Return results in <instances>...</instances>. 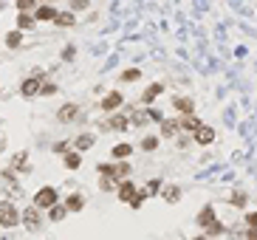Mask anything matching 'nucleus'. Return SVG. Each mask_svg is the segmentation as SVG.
<instances>
[{
  "label": "nucleus",
  "mask_w": 257,
  "mask_h": 240,
  "mask_svg": "<svg viewBox=\"0 0 257 240\" xmlns=\"http://www.w3.org/2000/svg\"><path fill=\"white\" fill-rule=\"evenodd\" d=\"M40 88H43V80H40V77H26V80L20 82V96L34 99V96H40Z\"/></svg>",
  "instance_id": "423d86ee"
},
{
  "label": "nucleus",
  "mask_w": 257,
  "mask_h": 240,
  "mask_svg": "<svg viewBox=\"0 0 257 240\" xmlns=\"http://www.w3.org/2000/svg\"><path fill=\"white\" fill-rule=\"evenodd\" d=\"M20 217H23V226L29 229V232H40V229H43V223H45L43 212H40V209H37L34 204L29 206V209H23Z\"/></svg>",
  "instance_id": "7ed1b4c3"
},
{
  "label": "nucleus",
  "mask_w": 257,
  "mask_h": 240,
  "mask_svg": "<svg viewBox=\"0 0 257 240\" xmlns=\"http://www.w3.org/2000/svg\"><path fill=\"white\" fill-rule=\"evenodd\" d=\"M6 6H9V0H0V12H3V9H6Z\"/></svg>",
  "instance_id": "a18cd8bd"
},
{
  "label": "nucleus",
  "mask_w": 257,
  "mask_h": 240,
  "mask_svg": "<svg viewBox=\"0 0 257 240\" xmlns=\"http://www.w3.org/2000/svg\"><path fill=\"white\" fill-rule=\"evenodd\" d=\"M105 125H108V130L124 133V130H130V116H127V113H119V110H116V113L108 116V122H105Z\"/></svg>",
  "instance_id": "6e6552de"
},
{
  "label": "nucleus",
  "mask_w": 257,
  "mask_h": 240,
  "mask_svg": "<svg viewBox=\"0 0 257 240\" xmlns=\"http://www.w3.org/2000/svg\"><path fill=\"white\" fill-rule=\"evenodd\" d=\"M139 80H142V71L139 68H127L119 74V82H127V85H130V82H139Z\"/></svg>",
  "instance_id": "473e14b6"
},
{
  "label": "nucleus",
  "mask_w": 257,
  "mask_h": 240,
  "mask_svg": "<svg viewBox=\"0 0 257 240\" xmlns=\"http://www.w3.org/2000/svg\"><path fill=\"white\" fill-rule=\"evenodd\" d=\"M142 189L147 192V198H158V195H161V189H164V181H161V178H150Z\"/></svg>",
  "instance_id": "b1692460"
},
{
  "label": "nucleus",
  "mask_w": 257,
  "mask_h": 240,
  "mask_svg": "<svg viewBox=\"0 0 257 240\" xmlns=\"http://www.w3.org/2000/svg\"><path fill=\"white\" fill-rule=\"evenodd\" d=\"M190 240H209V238H206V235L201 232V235H195V238H190Z\"/></svg>",
  "instance_id": "c03bdc74"
},
{
  "label": "nucleus",
  "mask_w": 257,
  "mask_h": 240,
  "mask_svg": "<svg viewBox=\"0 0 257 240\" xmlns=\"http://www.w3.org/2000/svg\"><path fill=\"white\" fill-rule=\"evenodd\" d=\"M229 204L235 206V209H246V206H249V195L243 192V189H235V192L229 195Z\"/></svg>",
  "instance_id": "bb28decb"
},
{
  "label": "nucleus",
  "mask_w": 257,
  "mask_h": 240,
  "mask_svg": "<svg viewBox=\"0 0 257 240\" xmlns=\"http://www.w3.org/2000/svg\"><path fill=\"white\" fill-rule=\"evenodd\" d=\"M172 107H175V113L178 116H192L195 113V102H192L190 96H175V99H172Z\"/></svg>",
  "instance_id": "2eb2a0df"
},
{
  "label": "nucleus",
  "mask_w": 257,
  "mask_h": 240,
  "mask_svg": "<svg viewBox=\"0 0 257 240\" xmlns=\"http://www.w3.org/2000/svg\"><path fill=\"white\" fill-rule=\"evenodd\" d=\"M144 201H147V192H144V189H139V192L133 195V201H130V204H127V206H130V209H136V212H139V209H142V206H144Z\"/></svg>",
  "instance_id": "72a5a7b5"
},
{
  "label": "nucleus",
  "mask_w": 257,
  "mask_h": 240,
  "mask_svg": "<svg viewBox=\"0 0 257 240\" xmlns=\"http://www.w3.org/2000/svg\"><path fill=\"white\" fill-rule=\"evenodd\" d=\"M133 144H127V141H122V144H116V147L111 150V161H127L130 156H133Z\"/></svg>",
  "instance_id": "6ab92c4d"
},
{
  "label": "nucleus",
  "mask_w": 257,
  "mask_h": 240,
  "mask_svg": "<svg viewBox=\"0 0 257 240\" xmlns=\"http://www.w3.org/2000/svg\"><path fill=\"white\" fill-rule=\"evenodd\" d=\"M136 192H139V187H136L133 178H124V181H119V187H116V198H119L122 204H130Z\"/></svg>",
  "instance_id": "39448f33"
},
{
  "label": "nucleus",
  "mask_w": 257,
  "mask_h": 240,
  "mask_svg": "<svg viewBox=\"0 0 257 240\" xmlns=\"http://www.w3.org/2000/svg\"><path fill=\"white\" fill-rule=\"evenodd\" d=\"M158 144H161V138H158V136H144L142 141H139V150H144V153H156Z\"/></svg>",
  "instance_id": "cd10ccee"
},
{
  "label": "nucleus",
  "mask_w": 257,
  "mask_h": 240,
  "mask_svg": "<svg viewBox=\"0 0 257 240\" xmlns=\"http://www.w3.org/2000/svg\"><path fill=\"white\" fill-rule=\"evenodd\" d=\"M226 232H229V226H226L224 220H215V223H209V226L203 229V235L209 240H215V238H224Z\"/></svg>",
  "instance_id": "5701e85b"
},
{
  "label": "nucleus",
  "mask_w": 257,
  "mask_h": 240,
  "mask_svg": "<svg viewBox=\"0 0 257 240\" xmlns=\"http://www.w3.org/2000/svg\"><path fill=\"white\" fill-rule=\"evenodd\" d=\"M215 220H218V215H215V206H212V204H203L201 209H198L195 223H198V226H201V232H203V229L209 226V223H215Z\"/></svg>",
  "instance_id": "f8f14e48"
},
{
  "label": "nucleus",
  "mask_w": 257,
  "mask_h": 240,
  "mask_svg": "<svg viewBox=\"0 0 257 240\" xmlns=\"http://www.w3.org/2000/svg\"><path fill=\"white\" fill-rule=\"evenodd\" d=\"M122 105H124V93H122V91H111V93H105V99L99 102V107H102V110H105L108 116H111V113H116Z\"/></svg>",
  "instance_id": "20e7f679"
},
{
  "label": "nucleus",
  "mask_w": 257,
  "mask_h": 240,
  "mask_svg": "<svg viewBox=\"0 0 257 240\" xmlns=\"http://www.w3.org/2000/svg\"><path fill=\"white\" fill-rule=\"evenodd\" d=\"M65 3H68V0H65Z\"/></svg>",
  "instance_id": "09e8293b"
},
{
  "label": "nucleus",
  "mask_w": 257,
  "mask_h": 240,
  "mask_svg": "<svg viewBox=\"0 0 257 240\" xmlns=\"http://www.w3.org/2000/svg\"><path fill=\"white\" fill-rule=\"evenodd\" d=\"M181 195H184V189H181L178 184H164V189H161V198H164V204H178Z\"/></svg>",
  "instance_id": "dca6fc26"
},
{
  "label": "nucleus",
  "mask_w": 257,
  "mask_h": 240,
  "mask_svg": "<svg viewBox=\"0 0 257 240\" xmlns=\"http://www.w3.org/2000/svg\"><path fill=\"white\" fill-rule=\"evenodd\" d=\"M147 116H150V119H153V122H158V125H161V122H164V113H161V110H158V107H153V105H150V107H147Z\"/></svg>",
  "instance_id": "ea45409f"
},
{
  "label": "nucleus",
  "mask_w": 257,
  "mask_h": 240,
  "mask_svg": "<svg viewBox=\"0 0 257 240\" xmlns=\"http://www.w3.org/2000/svg\"><path fill=\"white\" fill-rule=\"evenodd\" d=\"M77 119H79V105H74V102L62 105V107L57 110V122H59V125H71V122H77Z\"/></svg>",
  "instance_id": "1a4fd4ad"
},
{
  "label": "nucleus",
  "mask_w": 257,
  "mask_h": 240,
  "mask_svg": "<svg viewBox=\"0 0 257 240\" xmlns=\"http://www.w3.org/2000/svg\"><path fill=\"white\" fill-rule=\"evenodd\" d=\"M246 240H257V229H246V235H243Z\"/></svg>",
  "instance_id": "37998d69"
},
{
  "label": "nucleus",
  "mask_w": 257,
  "mask_h": 240,
  "mask_svg": "<svg viewBox=\"0 0 257 240\" xmlns=\"http://www.w3.org/2000/svg\"><path fill=\"white\" fill-rule=\"evenodd\" d=\"M57 204H59V192H57V187H51V184H45V187H40V189L34 192V206H37L40 212H48V209Z\"/></svg>",
  "instance_id": "f257e3e1"
},
{
  "label": "nucleus",
  "mask_w": 257,
  "mask_h": 240,
  "mask_svg": "<svg viewBox=\"0 0 257 240\" xmlns=\"http://www.w3.org/2000/svg\"><path fill=\"white\" fill-rule=\"evenodd\" d=\"M74 57H77V46H65L59 51V59H62V62H71Z\"/></svg>",
  "instance_id": "e433bc0d"
},
{
  "label": "nucleus",
  "mask_w": 257,
  "mask_h": 240,
  "mask_svg": "<svg viewBox=\"0 0 257 240\" xmlns=\"http://www.w3.org/2000/svg\"><path fill=\"white\" fill-rule=\"evenodd\" d=\"M31 14H34V20H37V23H54L57 9L51 6V3H40V6H37Z\"/></svg>",
  "instance_id": "9b49d317"
},
{
  "label": "nucleus",
  "mask_w": 257,
  "mask_h": 240,
  "mask_svg": "<svg viewBox=\"0 0 257 240\" xmlns=\"http://www.w3.org/2000/svg\"><path fill=\"white\" fill-rule=\"evenodd\" d=\"M192 141H195V144H201V147H209V144L215 141V127L201 125L195 133H192Z\"/></svg>",
  "instance_id": "9d476101"
},
{
  "label": "nucleus",
  "mask_w": 257,
  "mask_h": 240,
  "mask_svg": "<svg viewBox=\"0 0 257 240\" xmlns=\"http://www.w3.org/2000/svg\"><path fill=\"white\" fill-rule=\"evenodd\" d=\"M113 167H116V181H124V178H130V172H133V167H130V161H113Z\"/></svg>",
  "instance_id": "a878e982"
},
{
  "label": "nucleus",
  "mask_w": 257,
  "mask_h": 240,
  "mask_svg": "<svg viewBox=\"0 0 257 240\" xmlns=\"http://www.w3.org/2000/svg\"><path fill=\"white\" fill-rule=\"evenodd\" d=\"M11 170H14V172L20 170L23 175H29V172H31V167H29V153H26V150L11 156Z\"/></svg>",
  "instance_id": "a211bd4d"
},
{
  "label": "nucleus",
  "mask_w": 257,
  "mask_h": 240,
  "mask_svg": "<svg viewBox=\"0 0 257 240\" xmlns=\"http://www.w3.org/2000/svg\"><path fill=\"white\" fill-rule=\"evenodd\" d=\"M62 206H65L68 212H82V209H85V195H82V192H71L65 201H62Z\"/></svg>",
  "instance_id": "f3484780"
},
{
  "label": "nucleus",
  "mask_w": 257,
  "mask_h": 240,
  "mask_svg": "<svg viewBox=\"0 0 257 240\" xmlns=\"http://www.w3.org/2000/svg\"><path fill=\"white\" fill-rule=\"evenodd\" d=\"M23 217H20V209L11 204V201H0V226L3 229H14L20 226Z\"/></svg>",
  "instance_id": "f03ea898"
},
{
  "label": "nucleus",
  "mask_w": 257,
  "mask_h": 240,
  "mask_svg": "<svg viewBox=\"0 0 257 240\" xmlns=\"http://www.w3.org/2000/svg\"><path fill=\"white\" fill-rule=\"evenodd\" d=\"M93 144H96V136H93V133H88V130H85V133H79V136L71 141V147L77 150V153H85V150H90Z\"/></svg>",
  "instance_id": "4468645a"
},
{
  "label": "nucleus",
  "mask_w": 257,
  "mask_h": 240,
  "mask_svg": "<svg viewBox=\"0 0 257 240\" xmlns=\"http://www.w3.org/2000/svg\"><path fill=\"white\" fill-rule=\"evenodd\" d=\"M14 6H17V12H29L31 14L37 9V0H14Z\"/></svg>",
  "instance_id": "c9c22d12"
},
{
  "label": "nucleus",
  "mask_w": 257,
  "mask_h": 240,
  "mask_svg": "<svg viewBox=\"0 0 257 240\" xmlns=\"http://www.w3.org/2000/svg\"><path fill=\"white\" fill-rule=\"evenodd\" d=\"M34 26H37L34 14H29V12H20V14H17V31H31Z\"/></svg>",
  "instance_id": "393cba45"
},
{
  "label": "nucleus",
  "mask_w": 257,
  "mask_h": 240,
  "mask_svg": "<svg viewBox=\"0 0 257 240\" xmlns=\"http://www.w3.org/2000/svg\"><path fill=\"white\" fill-rule=\"evenodd\" d=\"M96 172H99V175H113V172H116V167H113V164H108V161H102V164H96ZM113 178H116V175H113Z\"/></svg>",
  "instance_id": "4c0bfd02"
},
{
  "label": "nucleus",
  "mask_w": 257,
  "mask_h": 240,
  "mask_svg": "<svg viewBox=\"0 0 257 240\" xmlns=\"http://www.w3.org/2000/svg\"><path fill=\"white\" fill-rule=\"evenodd\" d=\"M62 164H65V170L77 172L79 167H82V153H77V150L71 147V150L65 153V156H62Z\"/></svg>",
  "instance_id": "aec40b11"
},
{
  "label": "nucleus",
  "mask_w": 257,
  "mask_h": 240,
  "mask_svg": "<svg viewBox=\"0 0 257 240\" xmlns=\"http://www.w3.org/2000/svg\"><path fill=\"white\" fill-rule=\"evenodd\" d=\"M116 187H119V181H116L113 175H99V189L102 192H116Z\"/></svg>",
  "instance_id": "2f4dec72"
},
{
  "label": "nucleus",
  "mask_w": 257,
  "mask_h": 240,
  "mask_svg": "<svg viewBox=\"0 0 257 240\" xmlns=\"http://www.w3.org/2000/svg\"><path fill=\"white\" fill-rule=\"evenodd\" d=\"M0 93H3V85H0Z\"/></svg>",
  "instance_id": "de8ad7c7"
},
{
  "label": "nucleus",
  "mask_w": 257,
  "mask_h": 240,
  "mask_svg": "<svg viewBox=\"0 0 257 240\" xmlns=\"http://www.w3.org/2000/svg\"><path fill=\"white\" fill-rule=\"evenodd\" d=\"M147 122H150L147 107H144V110H130V125H133V127H144Z\"/></svg>",
  "instance_id": "7c9ffc66"
},
{
  "label": "nucleus",
  "mask_w": 257,
  "mask_h": 240,
  "mask_svg": "<svg viewBox=\"0 0 257 240\" xmlns=\"http://www.w3.org/2000/svg\"><path fill=\"white\" fill-rule=\"evenodd\" d=\"M54 26L57 28H74V26H77V14L74 12H57Z\"/></svg>",
  "instance_id": "4be33fe9"
},
{
  "label": "nucleus",
  "mask_w": 257,
  "mask_h": 240,
  "mask_svg": "<svg viewBox=\"0 0 257 240\" xmlns=\"http://www.w3.org/2000/svg\"><path fill=\"white\" fill-rule=\"evenodd\" d=\"M57 91H59V88H57L54 82H45V80H43V88H40V96H54Z\"/></svg>",
  "instance_id": "58836bf2"
},
{
  "label": "nucleus",
  "mask_w": 257,
  "mask_h": 240,
  "mask_svg": "<svg viewBox=\"0 0 257 240\" xmlns=\"http://www.w3.org/2000/svg\"><path fill=\"white\" fill-rule=\"evenodd\" d=\"M65 217H68V209L62 204H57L48 209V220H51V223H59V220H65Z\"/></svg>",
  "instance_id": "c85d7f7f"
},
{
  "label": "nucleus",
  "mask_w": 257,
  "mask_h": 240,
  "mask_svg": "<svg viewBox=\"0 0 257 240\" xmlns=\"http://www.w3.org/2000/svg\"><path fill=\"white\" fill-rule=\"evenodd\" d=\"M178 133H181L178 119H164V122L158 125V138H175Z\"/></svg>",
  "instance_id": "ddd939ff"
},
{
  "label": "nucleus",
  "mask_w": 257,
  "mask_h": 240,
  "mask_svg": "<svg viewBox=\"0 0 257 240\" xmlns=\"http://www.w3.org/2000/svg\"><path fill=\"white\" fill-rule=\"evenodd\" d=\"M161 93H164V82H150L144 91H142V99H139V102L144 105V107H150V105L156 102Z\"/></svg>",
  "instance_id": "0eeeda50"
},
{
  "label": "nucleus",
  "mask_w": 257,
  "mask_h": 240,
  "mask_svg": "<svg viewBox=\"0 0 257 240\" xmlns=\"http://www.w3.org/2000/svg\"><path fill=\"white\" fill-rule=\"evenodd\" d=\"M20 46H23V31H17V28H14V31H9V34H6V48L17 51Z\"/></svg>",
  "instance_id": "c756f323"
},
{
  "label": "nucleus",
  "mask_w": 257,
  "mask_h": 240,
  "mask_svg": "<svg viewBox=\"0 0 257 240\" xmlns=\"http://www.w3.org/2000/svg\"><path fill=\"white\" fill-rule=\"evenodd\" d=\"M90 6V0H68V12H85V9H88Z\"/></svg>",
  "instance_id": "f704fd0d"
},
{
  "label": "nucleus",
  "mask_w": 257,
  "mask_h": 240,
  "mask_svg": "<svg viewBox=\"0 0 257 240\" xmlns=\"http://www.w3.org/2000/svg\"><path fill=\"white\" fill-rule=\"evenodd\" d=\"M243 223H246V229H257V209H255V212H246Z\"/></svg>",
  "instance_id": "a19ab883"
},
{
  "label": "nucleus",
  "mask_w": 257,
  "mask_h": 240,
  "mask_svg": "<svg viewBox=\"0 0 257 240\" xmlns=\"http://www.w3.org/2000/svg\"><path fill=\"white\" fill-rule=\"evenodd\" d=\"M43 3H51V0H43Z\"/></svg>",
  "instance_id": "49530a36"
},
{
  "label": "nucleus",
  "mask_w": 257,
  "mask_h": 240,
  "mask_svg": "<svg viewBox=\"0 0 257 240\" xmlns=\"http://www.w3.org/2000/svg\"><path fill=\"white\" fill-rule=\"evenodd\" d=\"M201 125H203V122L195 113H192V116H178V127L184 130V133H195Z\"/></svg>",
  "instance_id": "412c9836"
},
{
  "label": "nucleus",
  "mask_w": 257,
  "mask_h": 240,
  "mask_svg": "<svg viewBox=\"0 0 257 240\" xmlns=\"http://www.w3.org/2000/svg\"><path fill=\"white\" fill-rule=\"evenodd\" d=\"M68 150H71V141H57L54 144V153H59V156H65Z\"/></svg>",
  "instance_id": "79ce46f5"
}]
</instances>
